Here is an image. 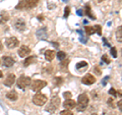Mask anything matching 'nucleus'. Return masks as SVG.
Returning <instances> with one entry per match:
<instances>
[{
    "instance_id": "f257e3e1",
    "label": "nucleus",
    "mask_w": 122,
    "mask_h": 115,
    "mask_svg": "<svg viewBox=\"0 0 122 115\" xmlns=\"http://www.w3.org/2000/svg\"><path fill=\"white\" fill-rule=\"evenodd\" d=\"M38 3H39V0H20V3H18V5L16 6V8L17 9L33 8Z\"/></svg>"
},
{
    "instance_id": "f03ea898",
    "label": "nucleus",
    "mask_w": 122,
    "mask_h": 115,
    "mask_svg": "<svg viewBox=\"0 0 122 115\" xmlns=\"http://www.w3.org/2000/svg\"><path fill=\"white\" fill-rule=\"evenodd\" d=\"M87 105H89V97L86 94H81L78 96L77 100V109L79 111H83L86 109Z\"/></svg>"
},
{
    "instance_id": "7ed1b4c3",
    "label": "nucleus",
    "mask_w": 122,
    "mask_h": 115,
    "mask_svg": "<svg viewBox=\"0 0 122 115\" xmlns=\"http://www.w3.org/2000/svg\"><path fill=\"white\" fill-rule=\"evenodd\" d=\"M33 102H34V104L37 106H43V105H45V103L47 102V97L41 93H37L34 96Z\"/></svg>"
},
{
    "instance_id": "20e7f679",
    "label": "nucleus",
    "mask_w": 122,
    "mask_h": 115,
    "mask_svg": "<svg viewBox=\"0 0 122 115\" xmlns=\"http://www.w3.org/2000/svg\"><path fill=\"white\" fill-rule=\"evenodd\" d=\"M30 84H32V79H30V78H29V76H20V78L17 79V87L22 90L28 88Z\"/></svg>"
},
{
    "instance_id": "39448f33",
    "label": "nucleus",
    "mask_w": 122,
    "mask_h": 115,
    "mask_svg": "<svg viewBox=\"0 0 122 115\" xmlns=\"http://www.w3.org/2000/svg\"><path fill=\"white\" fill-rule=\"evenodd\" d=\"M46 86H47V82H45V80H40V79L34 80V82H32V84H30V88H32V90L35 91V92H39L40 90H42Z\"/></svg>"
},
{
    "instance_id": "423d86ee",
    "label": "nucleus",
    "mask_w": 122,
    "mask_h": 115,
    "mask_svg": "<svg viewBox=\"0 0 122 115\" xmlns=\"http://www.w3.org/2000/svg\"><path fill=\"white\" fill-rule=\"evenodd\" d=\"M59 103H60V100L58 97H54L52 98L51 102L49 103V105L47 106V108H46V110L49 111V112H54V111L58 108L59 106Z\"/></svg>"
},
{
    "instance_id": "0eeeda50",
    "label": "nucleus",
    "mask_w": 122,
    "mask_h": 115,
    "mask_svg": "<svg viewBox=\"0 0 122 115\" xmlns=\"http://www.w3.org/2000/svg\"><path fill=\"white\" fill-rule=\"evenodd\" d=\"M5 44L9 49H13L15 47H17L18 44H20V42H18V40L15 37H10V38H8V39L6 40Z\"/></svg>"
},
{
    "instance_id": "6e6552de",
    "label": "nucleus",
    "mask_w": 122,
    "mask_h": 115,
    "mask_svg": "<svg viewBox=\"0 0 122 115\" xmlns=\"http://www.w3.org/2000/svg\"><path fill=\"white\" fill-rule=\"evenodd\" d=\"M95 82H96V78H95L94 75H92V74H86L81 78V83L85 84V85H87V86L93 85Z\"/></svg>"
},
{
    "instance_id": "1a4fd4ad",
    "label": "nucleus",
    "mask_w": 122,
    "mask_h": 115,
    "mask_svg": "<svg viewBox=\"0 0 122 115\" xmlns=\"http://www.w3.org/2000/svg\"><path fill=\"white\" fill-rule=\"evenodd\" d=\"M2 62L3 65L6 67H11L14 64V59L10 56H3L2 57Z\"/></svg>"
},
{
    "instance_id": "9d476101",
    "label": "nucleus",
    "mask_w": 122,
    "mask_h": 115,
    "mask_svg": "<svg viewBox=\"0 0 122 115\" xmlns=\"http://www.w3.org/2000/svg\"><path fill=\"white\" fill-rule=\"evenodd\" d=\"M14 83H15V75L13 73H9L4 80V85L7 87H12Z\"/></svg>"
},
{
    "instance_id": "9b49d317",
    "label": "nucleus",
    "mask_w": 122,
    "mask_h": 115,
    "mask_svg": "<svg viewBox=\"0 0 122 115\" xmlns=\"http://www.w3.org/2000/svg\"><path fill=\"white\" fill-rule=\"evenodd\" d=\"M14 28L16 29L17 31H20V32L25 31V21L20 20V18L16 20V21H15V24H14Z\"/></svg>"
},
{
    "instance_id": "f8f14e48",
    "label": "nucleus",
    "mask_w": 122,
    "mask_h": 115,
    "mask_svg": "<svg viewBox=\"0 0 122 115\" xmlns=\"http://www.w3.org/2000/svg\"><path fill=\"white\" fill-rule=\"evenodd\" d=\"M30 53V49L28 47V46H21V47L20 48V50H18V55H20V57L28 56Z\"/></svg>"
},
{
    "instance_id": "ddd939ff",
    "label": "nucleus",
    "mask_w": 122,
    "mask_h": 115,
    "mask_svg": "<svg viewBox=\"0 0 122 115\" xmlns=\"http://www.w3.org/2000/svg\"><path fill=\"white\" fill-rule=\"evenodd\" d=\"M63 106L65 107L66 109L68 110H70V109H73L76 107V103L73 101V100H71V99H67V100L64 101L63 103Z\"/></svg>"
},
{
    "instance_id": "4468645a",
    "label": "nucleus",
    "mask_w": 122,
    "mask_h": 115,
    "mask_svg": "<svg viewBox=\"0 0 122 115\" xmlns=\"http://www.w3.org/2000/svg\"><path fill=\"white\" fill-rule=\"evenodd\" d=\"M6 98L9 99L10 101H16L18 99V95H17V93L15 91H10V92H8V93L6 94Z\"/></svg>"
},
{
    "instance_id": "2eb2a0df",
    "label": "nucleus",
    "mask_w": 122,
    "mask_h": 115,
    "mask_svg": "<svg viewBox=\"0 0 122 115\" xmlns=\"http://www.w3.org/2000/svg\"><path fill=\"white\" fill-rule=\"evenodd\" d=\"M55 57V52L54 50H46L45 51V58L47 61H52Z\"/></svg>"
},
{
    "instance_id": "dca6fc26",
    "label": "nucleus",
    "mask_w": 122,
    "mask_h": 115,
    "mask_svg": "<svg viewBox=\"0 0 122 115\" xmlns=\"http://www.w3.org/2000/svg\"><path fill=\"white\" fill-rule=\"evenodd\" d=\"M37 37L39 38V39H47V31H46V29H40L39 31L37 32Z\"/></svg>"
},
{
    "instance_id": "f3484780",
    "label": "nucleus",
    "mask_w": 122,
    "mask_h": 115,
    "mask_svg": "<svg viewBox=\"0 0 122 115\" xmlns=\"http://www.w3.org/2000/svg\"><path fill=\"white\" fill-rule=\"evenodd\" d=\"M85 12H86V15H87L91 20H96V16L94 14H92L91 12V6L89 4H86V7H85Z\"/></svg>"
},
{
    "instance_id": "a211bd4d",
    "label": "nucleus",
    "mask_w": 122,
    "mask_h": 115,
    "mask_svg": "<svg viewBox=\"0 0 122 115\" xmlns=\"http://www.w3.org/2000/svg\"><path fill=\"white\" fill-rule=\"evenodd\" d=\"M116 39L118 42L122 43V26H120L119 28L116 30Z\"/></svg>"
},
{
    "instance_id": "6ab92c4d",
    "label": "nucleus",
    "mask_w": 122,
    "mask_h": 115,
    "mask_svg": "<svg viewBox=\"0 0 122 115\" xmlns=\"http://www.w3.org/2000/svg\"><path fill=\"white\" fill-rule=\"evenodd\" d=\"M35 60H36V57L35 56H30V57H28V58L25 60L24 65H25V66H29L30 64H32L33 62H35Z\"/></svg>"
},
{
    "instance_id": "aec40b11",
    "label": "nucleus",
    "mask_w": 122,
    "mask_h": 115,
    "mask_svg": "<svg viewBox=\"0 0 122 115\" xmlns=\"http://www.w3.org/2000/svg\"><path fill=\"white\" fill-rule=\"evenodd\" d=\"M68 63H69V60H68V59H63V60H61V63H60V68H62L63 70H66Z\"/></svg>"
},
{
    "instance_id": "412c9836",
    "label": "nucleus",
    "mask_w": 122,
    "mask_h": 115,
    "mask_svg": "<svg viewBox=\"0 0 122 115\" xmlns=\"http://www.w3.org/2000/svg\"><path fill=\"white\" fill-rule=\"evenodd\" d=\"M9 20V16H8V14H7L6 12L5 13H3L1 14V18H0V24H3V22H6L7 21Z\"/></svg>"
},
{
    "instance_id": "4be33fe9",
    "label": "nucleus",
    "mask_w": 122,
    "mask_h": 115,
    "mask_svg": "<svg viewBox=\"0 0 122 115\" xmlns=\"http://www.w3.org/2000/svg\"><path fill=\"white\" fill-rule=\"evenodd\" d=\"M57 58H58L59 60H63V59H65V58H66V54H65V52H63V51H59L58 53H57Z\"/></svg>"
},
{
    "instance_id": "5701e85b",
    "label": "nucleus",
    "mask_w": 122,
    "mask_h": 115,
    "mask_svg": "<svg viewBox=\"0 0 122 115\" xmlns=\"http://www.w3.org/2000/svg\"><path fill=\"white\" fill-rule=\"evenodd\" d=\"M85 31H86V33L87 34V35H93V34L95 33V30H94L93 26H86Z\"/></svg>"
},
{
    "instance_id": "b1692460",
    "label": "nucleus",
    "mask_w": 122,
    "mask_h": 115,
    "mask_svg": "<svg viewBox=\"0 0 122 115\" xmlns=\"http://www.w3.org/2000/svg\"><path fill=\"white\" fill-rule=\"evenodd\" d=\"M86 66H87V62H86V61H81V62H78L76 64V68H77V69L82 68V67H86Z\"/></svg>"
},
{
    "instance_id": "393cba45",
    "label": "nucleus",
    "mask_w": 122,
    "mask_h": 115,
    "mask_svg": "<svg viewBox=\"0 0 122 115\" xmlns=\"http://www.w3.org/2000/svg\"><path fill=\"white\" fill-rule=\"evenodd\" d=\"M94 30H95V32H97V34L99 36H101L102 35V31H101V26H99V25H96V26H93Z\"/></svg>"
},
{
    "instance_id": "a878e982",
    "label": "nucleus",
    "mask_w": 122,
    "mask_h": 115,
    "mask_svg": "<svg viewBox=\"0 0 122 115\" xmlns=\"http://www.w3.org/2000/svg\"><path fill=\"white\" fill-rule=\"evenodd\" d=\"M69 13H70V8H69V6H66L65 9H64V18H67Z\"/></svg>"
},
{
    "instance_id": "bb28decb",
    "label": "nucleus",
    "mask_w": 122,
    "mask_h": 115,
    "mask_svg": "<svg viewBox=\"0 0 122 115\" xmlns=\"http://www.w3.org/2000/svg\"><path fill=\"white\" fill-rule=\"evenodd\" d=\"M60 115H73V113H72L70 110L66 109V110H63V111H61Z\"/></svg>"
},
{
    "instance_id": "cd10ccee",
    "label": "nucleus",
    "mask_w": 122,
    "mask_h": 115,
    "mask_svg": "<svg viewBox=\"0 0 122 115\" xmlns=\"http://www.w3.org/2000/svg\"><path fill=\"white\" fill-rule=\"evenodd\" d=\"M102 60L104 61V62H106L107 64H109V63H110V59L108 58V56H107L106 54H104V55L102 56Z\"/></svg>"
},
{
    "instance_id": "c85d7f7f",
    "label": "nucleus",
    "mask_w": 122,
    "mask_h": 115,
    "mask_svg": "<svg viewBox=\"0 0 122 115\" xmlns=\"http://www.w3.org/2000/svg\"><path fill=\"white\" fill-rule=\"evenodd\" d=\"M111 54H112V56L114 57V58H116V57H117V51H116V48L115 47H112L111 48Z\"/></svg>"
},
{
    "instance_id": "c756f323",
    "label": "nucleus",
    "mask_w": 122,
    "mask_h": 115,
    "mask_svg": "<svg viewBox=\"0 0 122 115\" xmlns=\"http://www.w3.org/2000/svg\"><path fill=\"white\" fill-rule=\"evenodd\" d=\"M62 82H63V79L61 78H55V83H56L57 86L62 85Z\"/></svg>"
},
{
    "instance_id": "7c9ffc66",
    "label": "nucleus",
    "mask_w": 122,
    "mask_h": 115,
    "mask_svg": "<svg viewBox=\"0 0 122 115\" xmlns=\"http://www.w3.org/2000/svg\"><path fill=\"white\" fill-rule=\"evenodd\" d=\"M71 96H72V95H71V93H69V92H65V93L63 94V97L65 98L66 100H67V99H70Z\"/></svg>"
},
{
    "instance_id": "2f4dec72",
    "label": "nucleus",
    "mask_w": 122,
    "mask_h": 115,
    "mask_svg": "<svg viewBox=\"0 0 122 115\" xmlns=\"http://www.w3.org/2000/svg\"><path fill=\"white\" fill-rule=\"evenodd\" d=\"M109 94H111L112 96H114V97H115V96H117V92L115 91V89H114V88H111V89H110V91H109Z\"/></svg>"
},
{
    "instance_id": "473e14b6",
    "label": "nucleus",
    "mask_w": 122,
    "mask_h": 115,
    "mask_svg": "<svg viewBox=\"0 0 122 115\" xmlns=\"http://www.w3.org/2000/svg\"><path fill=\"white\" fill-rule=\"evenodd\" d=\"M95 71H96V73H97L98 75H101V74H102V72H101V70H100V68H99V66L95 67Z\"/></svg>"
},
{
    "instance_id": "72a5a7b5",
    "label": "nucleus",
    "mask_w": 122,
    "mask_h": 115,
    "mask_svg": "<svg viewBox=\"0 0 122 115\" xmlns=\"http://www.w3.org/2000/svg\"><path fill=\"white\" fill-rule=\"evenodd\" d=\"M117 105H118V107H119V109L122 111V99L120 101H118V103H117Z\"/></svg>"
},
{
    "instance_id": "f704fd0d",
    "label": "nucleus",
    "mask_w": 122,
    "mask_h": 115,
    "mask_svg": "<svg viewBox=\"0 0 122 115\" xmlns=\"http://www.w3.org/2000/svg\"><path fill=\"white\" fill-rule=\"evenodd\" d=\"M76 13H77L78 15H81H81L83 14V11H82V9H78L77 11H76Z\"/></svg>"
},
{
    "instance_id": "c9c22d12",
    "label": "nucleus",
    "mask_w": 122,
    "mask_h": 115,
    "mask_svg": "<svg viewBox=\"0 0 122 115\" xmlns=\"http://www.w3.org/2000/svg\"><path fill=\"white\" fill-rule=\"evenodd\" d=\"M109 79V76H106V78H105V79H104V82H103V86H105L106 85V82H107V80H108Z\"/></svg>"
},
{
    "instance_id": "e433bc0d",
    "label": "nucleus",
    "mask_w": 122,
    "mask_h": 115,
    "mask_svg": "<svg viewBox=\"0 0 122 115\" xmlns=\"http://www.w3.org/2000/svg\"><path fill=\"white\" fill-rule=\"evenodd\" d=\"M2 48H3V45H2V43H1V42H0V51L2 50Z\"/></svg>"
},
{
    "instance_id": "4c0bfd02",
    "label": "nucleus",
    "mask_w": 122,
    "mask_h": 115,
    "mask_svg": "<svg viewBox=\"0 0 122 115\" xmlns=\"http://www.w3.org/2000/svg\"><path fill=\"white\" fill-rule=\"evenodd\" d=\"M38 18H39L40 21H42V20H43V16H42V15H39V16H38Z\"/></svg>"
},
{
    "instance_id": "58836bf2",
    "label": "nucleus",
    "mask_w": 122,
    "mask_h": 115,
    "mask_svg": "<svg viewBox=\"0 0 122 115\" xmlns=\"http://www.w3.org/2000/svg\"><path fill=\"white\" fill-rule=\"evenodd\" d=\"M2 76H3V73H2V71H1V70H0V78H2Z\"/></svg>"
},
{
    "instance_id": "ea45409f",
    "label": "nucleus",
    "mask_w": 122,
    "mask_h": 115,
    "mask_svg": "<svg viewBox=\"0 0 122 115\" xmlns=\"http://www.w3.org/2000/svg\"><path fill=\"white\" fill-rule=\"evenodd\" d=\"M98 1H99V2H102V1H104V0H98Z\"/></svg>"
},
{
    "instance_id": "a19ab883",
    "label": "nucleus",
    "mask_w": 122,
    "mask_h": 115,
    "mask_svg": "<svg viewBox=\"0 0 122 115\" xmlns=\"http://www.w3.org/2000/svg\"><path fill=\"white\" fill-rule=\"evenodd\" d=\"M92 115H98V114H96V113H93V114H92Z\"/></svg>"
},
{
    "instance_id": "79ce46f5",
    "label": "nucleus",
    "mask_w": 122,
    "mask_h": 115,
    "mask_svg": "<svg viewBox=\"0 0 122 115\" xmlns=\"http://www.w3.org/2000/svg\"><path fill=\"white\" fill-rule=\"evenodd\" d=\"M63 1H64V2H66V1H67V0H63Z\"/></svg>"
}]
</instances>
